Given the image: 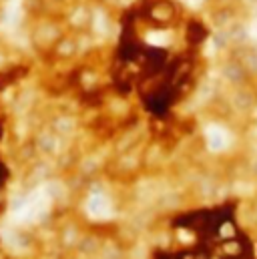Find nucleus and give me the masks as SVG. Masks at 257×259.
<instances>
[{
	"mask_svg": "<svg viewBox=\"0 0 257 259\" xmlns=\"http://www.w3.org/2000/svg\"><path fill=\"white\" fill-rule=\"evenodd\" d=\"M227 143H229V135H227L225 129L217 127V125L207 127V145H209L211 151H221V149H225Z\"/></svg>",
	"mask_w": 257,
	"mask_h": 259,
	"instance_id": "obj_1",
	"label": "nucleus"
},
{
	"mask_svg": "<svg viewBox=\"0 0 257 259\" xmlns=\"http://www.w3.org/2000/svg\"><path fill=\"white\" fill-rule=\"evenodd\" d=\"M91 213L93 215H97V217H106L108 213H111V211H108V201L103 197V195H95L93 199H91Z\"/></svg>",
	"mask_w": 257,
	"mask_h": 259,
	"instance_id": "obj_2",
	"label": "nucleus"
},
{
	"mask_svg": "<svg viewBox=\"0 0 257 259\" xmlns=\"http://www.w3.org/2000/svg\"><path fill=\"white\" fill-rule=\"evenodd\" d=\"M149 43H153V45H167L169 36L167 34H149Z\"/></svg>",
	"mask_w": 257,
	"mask_h": 259,
	"instance_id": "obj_3",
	"label": "nucleus"
},
{
	"mask_svg": "<svg viewBox=\"0 0 257 259\" xmlns=\"http://www.w3.org/2000/svg\"><path fill=\"white\" fill-rule=\"evenodd\" d=\"M189 2H199V0H189Z\"/></svg>",
	"mask_w": 257,
	"mask_h": 259,
	"instance_id": "obj_4",
	"label": "nucleus"
}]
</instances>
